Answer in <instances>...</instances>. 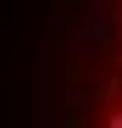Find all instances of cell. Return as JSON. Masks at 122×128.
Returning <instances> with one entry per match:
<instances>
[{"label": "cell", "mask_w": 122, "mask_h": 128, "mask_svg": "<svg viewBox=\"0 0 122 128\" xmlns=\"http://www.w3.org/2000/svg\"><path fill=\"white\" fill-rule=\"evenodd\" d=\"M106 128H122V112H111V122H106Z\"/></svg>", "instance_id": "obj_1"}]
</instances>
